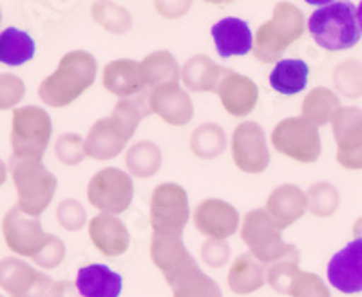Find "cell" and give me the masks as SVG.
I'll return each mask as SVG.
<instances>
[{"instance_id":"cell-32","label":"cell","mask_w":362,"mask_h":297,"mask_svg":"<svg viewBox=\"0 0 362 297\" xmlns=\"http://www.w3.org/2000/svg\"><path fill=\"white\" fill-rule=\"evenodd\" d=\"M173 297H223L221 289L210 276H206L199 264L177 276L170 283Z\"/></svg>"},{"instance_id":"cell-21","label":"cell","mask_w":362,"mask_h":297,"mask_svg":"<svg viewBox=\"0 0 362 297\" xmlns=\"http://www.w3.org/2000/svg\"><path fill=\"white\" fill-rule=\"evenodd\" d=\"M264 211L274 219L277 227L283 231V228L299 221L305 216V212L308 211L306 192H303L293 183H284V185L276 187L267 198Z\"/></svg>"},{"instance_id":"cell-40","label":"cell","mask_w":362,"mask_h":297,"mask_svg":"<svg viewBox=\"0 0 362 297\" xmlns=\"http://www.w3.org/2000/svg\"><path fill=\"white\" fill-rule=\"evenodd\" d=\"M290 297H332L329 290L326 289L325 281L313 272L300 270L299 276L293 279L290 286Z\"/></svg>"},{"instance_id":"cell-7","label":"cell","mask_w":362,"mask_h":297,"mask_svg":"<svg viewBox=\"0 0 362 297\" xmlns=\"http://www.w3.org/2000/svg\"><path fill=\"white\" fill-rule=\"evenodd\" d=\"M272 145L277 153L299 163H315L322 151L319 129L303 116L281 120L272 131Z\"/></svg>"},{"instance_id":"cell-45","label":"cell","mask_w":362,"mask_h":297,"mask_svg":"<svg viewBox=\"0 0 362 297\" xmlns=\"http://www.w3.org/2000/svg\"><path fill=\"white\" fill-rule=\"evenodd\" d=\"M53 297H83L76 289V283L73 281H54L53 286Z\"/></svg>"},{"instance_id":"cell-47","label":"cell","mask_w":362,"mask_h":297,"mask_svg":"<svg viewBox=\"0 0 362 297\" xmlns=\"http://www.w3.org/2000/svg\"><path fill=\"white\" fill-rule=\"evenodd\" d=\"M354 238L355 240H358V238L362 240V216L354 223Z\"/></svg>"},{"instance_id":"cell-14","label":"cell","mask_w":362,"mask_h":297,"mask_svg":"<svg viewBox=\"0 0 362 297\" xmlns=\"http://www.w3.org/2000/svg\"><path fill=\"white\" fill-rule=\"evenodd\" d=\"M2 234L9 250L22 257L33 260L44 248L47 234L42 228L40 218L28 216L17 205L6 212L2 219Z\"/></svg>"},{"instance_id":"cell-9","label":"cell","mask_w":362,"mask_h":297,"mask_svg":"<svg viewBox=\"0 0 362 297\" xmlns=\"http://www.w3.org/2000/svg\"><path fill=\"white\" fill-rule=\"evenodd\" d=\"M190 218L189 196L177 183H160L148 203V219L153 232L181 235Z\"/></svg>"},{"instance_id":"cell-25","label":"cell","mask_w":362,"mask_h":297,"mask_svg":"<svg viewBox=\"0 0 362 297\" xmlns=\"http://www.w3.org/2000/svg\"><path fill=\"white\" fill-rule=\"evenodd\" d=\"M225 67L206 54H194L181 67V82L194 93H216Z\"/></svg>"},{"instance_id":"cell-22","label":"cell","mask_w":362,"mask_h":297,"mask_svg":"<svg viewBox=\"0 0 362 297\" xmlns=\"http://www.w3.org/2000/svg\"><path fill=\"white\" fill-rule=\"evenodd\" d=\"M219 57H245L254 50V35L250 25L238 17H225L210 29Z\"/></svg>"},{"instance_id":"cell-41","label":"cell","mask_w":362,"mask_h":297,"mask_svg":"<svg viewBox=\"0 0 362 297\" xmlns=\"http://www.w3.org/2000/svg\"><path fill=\"white\" fill-rule=\"evenodd\" d=\"M25 95V83L17 74H0V111H8L21 103Z\"/></svg>"},{"instance_id":"cell-16","label":"cell","mask_w":362,"mask_h":297,"mask_svg":"<svg viewBox=\"0 0 362 297\" xmlns=\"http://www.w3.org/2000/svg\"><path fill=\"white\" fill-rule=\"evenodd\" d=\"M151 260L163 274L167 285H170L185 270L192 269L194 264H198L187 250L181 235L160 234V232H153L151 238Z\"/></svg>"},{"instance_id":"cell-18","label":"cell","mask_w":362,"mask_h":297,"mask_svg":"<svg viewBox=\"0 0 362 297\" xmlns=\"http://www.w3.org/2000/svg\"><path fill=\"white\" fill-rule=\"evenodd\" d=\"M148 107L151 112L173 127H183L190 124L194 116L192 100L180 83L154 87L148 93Z\"/></svg>"},{"instance_id":"cell-34","label":"cell","mask_w":362,"mask_h":297,"mask_svg":"<svg viewBox=\"0 0 362 297\" xmlns=\"http://www.w3.org/2000/svg\"><path fill=\"white\" fill-rule=\"evenodd\" d=\"M299 274V250L292 245V248H290V252L286 256H283L281 260L268 264L267 283L270 285V289L274 290V292L288 296L290 286H292L293 279H296Z\"/></svg>"},{"instance_id":"cell-3","label":"cell","mask_w":362,"mask_h":297,"mask_svg":"<svg viewBox=\"0 0 362 297\" xmlns=\"http://www.w3.org/2000/svg\"><path fill=\"white\" fill-rule=\"evenodd\" d=\"M310 35L317 46L325 51H346L361 42L357 8L351 2H328L313 9L308 18Z\"/></svg>"},{"instance_id":"cell-8","label":"cell","mask_w":362,"mask_h":297,"mask_svg":"<svg viewBox=\"0 0 362 297\" xmlns=\"http://www.w3.org/2000/svg\"><path fill=\"white\" fill-rule=\"evenodd\" d=\"M241 240L252 256L263 264H272L281 260L292 248V245L283 240L281 228L264 209H254L245 214L241 223Z\"/></svg>"},{"instance_id":"cell-4","label":"cell","mask_w":362,"mask_h":297,"mask_svg":"<svg viewBox=\"0 0 362 297\" xmlns=\"http://www.w3.org/2000/svg\"><path fill=\"white\" fill-rule=\"evenodd\" d=\"M305 15L292 2H277L272 18L261 24L254 37V58L261 64L281 62L283 53L305 33Z\"/></svg>"},{"instance_id":"cell-36","label":"cell","mask_w":362,"mask_h":297,"mask_svg":"<svg viewBox=\"0 0 362 297\" xmlns=\"http://www.w3.org/2000/svg\"><path fill=\"white\" fill-rule=\"evenodd\" d=\"M306 203L315 218H329L341 206V194L334 183L317 182L306 190Z\"/></svg>"},{"instance_id":"cell-31","label":"cell","mask_w":362,"mask_h":297,"mask_svg":"<svg viewBox=\"0 0 362 297\" xmlns=\"http://www.w3.org/2000/svg\"><path fill=\"white\" fill-rule=\"evenodd\" d=\"M341 100L328 87H315L303 100V118L312 122L315 127H322V125L329 124L334 118L335 112L341 109Z\"/></svg>"},{"instance_id":"cell-20","label":"cell","mask_w":362,"mask_h":297,"mask_svg":"<svg viewBox=\"0 0 362 297\" xmlns=\"http://www.w3.org/2000/svg\"><path fill=\"white\" fill-rule=\"evenodd\" d=\"M89 238L96 250L107 257L124 256L131 245V234L125 223L118 216L105 212H100L89 221Z\"/></svg>"},{"instance_id":"cell-44","label":"cell","mask_w":362,"mask_h":297,"mask_svg":"<svg viewBox=\"0 0 362 297\" xmlns=\"http://www.w3.org/2000/svg\"><path fill=\"white\" fill-rule=\"evenodd\" d=\"M156 8L161 17L176 18L183 17L190 9V2H156Z\"/></svg>"},{"instance_id":"cell-10","label":"cell","mask_w":362,"mask_h":297,"mask_svg":"<svg viewBox=\"0 0 362 297\" xmlns=\"http://www.w3.org/2000/svg\"><path fill=\"white\" fill-rule=\"evenodd\" d=\"M134 198V183L129 173L118 167H105L89 180L87 199L95 209L105 214H122Z\"/></svg>"},{"instance_id":"cell-33","label":"cell","mask_w":362,"mask_h":297,"mask_svg":"<svg viewBox=\"0 0 362 297\" xmlns=\"http://www.w3.org/2000/svg\"><path fill=\"white\" fill-rule=\"evenodd\" d=\"M190 151L196 158L202 160H216L226 148L225 129L214 122H206L196 127L190 134Z\"/></svg>"},{"instance_id":"cell-23","label":"cell","mask_w":362,"mask_h":297,"mask_svg":"<svg viewBox=\"0 0 362 297\" xmlns=\"http://www.w3.org/2000/svg\"><path fill=\"white\" fill-rule=\"evenodd\" d=\"M102 86L105 91L118 98H131L138 96L145 91L144 74H141L140 62L129 60V58H119L112 60L103 67Z\"/></svg>"},{"instance_id":"cell-11","label":"cell","mask_w":362,"mask_h":297,"mask_svg":"<svg viewBox=\"0 0 362 297\" xmlns=\"http://www.w3.org/2000/svg\"><path fill=\"white\" fill-rule=\"evenodd\" d=\"M232 160L241 173L261 174L270 165L267 136L257 122H243L232 132Z\"/></svg>"},{"instance_id":"cell-26","label":"cell","mask_w":362,"mask_h":297,"mask_svg":"<svg viewBox=\"0 0 362 297\" xmlns=\"http://www.w3.org/2000/svg\"><path fill=\"white\" fill-rule=\"evenodd\" d=\"M267 283V269L252 254L235 257L228 270V289L238 296H248L261 290Z\"/></svg>"},{"instance_id":"cell-37","label":"cell","mask_w":362,"mask_h":297,"mask_svg":"<svg viewBox=\"0 0 362 297\" xmlns=\"http://www.w3.org/2000/svg\"><path fill=\"white\" fill-rule=\"evenodd\" d=\"M334 86L346 98L362 96V62L348 58L337 64L334 69Z\"/></svg>"},{"instance_id":"cell-49","label":"cell","mask_w":362,"mask_h":297,"mask_svg":"<svg viewBox=\"0 0 362 297\" xmlns=\"http://www.w3.org/2000/svg\"><path fill=\"white\" fill-rule=\"evenodd\" d=\"M0 21H2V11H0Z\"/></svg>"},{"instance_id":"cell-1","label":"cell","mask_w":362,"mask_h":297,"mask_svg":"<svg viewBox=\"0 0 362 297\" xmlns=\"http://www.w3.org/2000/svg\"><path fill=\"white\" fill-rule=\"evenodd\" d=\"M151 112L148 95L141 93L131 98H119L111 116L100 118L90 125L86 136V154L93 160H115L134 136L136 129Z\"/></svg>"},{"instance_id":"cell-13","label":"cell","mask_w":362,"mask_h":297,"mask_svg":"<svg viewBox=\"0 0 362 297\" xmlns=\"http://www.w3.org/2000/svg\"><path fill=\"white\" fill-rule=\"evenodd\" d=\"M54 281L17 257L0 260V289L11 297H53Z\"/></svg>"},{"instance_id":"cell-29","label":"cell","mask_w":362,"mask_h":297,"mask_svg":"<svg viewBox=\"0 0 362 297\" xmlns=\"http://www.w3.org/2000/svg\"><path fill=\"white\" fill-rule=\"evenodd\" d=\"M161 148L158 147L154 141L151 140H141L136 141L129 147L127 154H125V167L127 173L134 177L140 180H147L158 174L161 169Z\"/></svg>"},{"instance_id":"cell-46","label":"cell","mask_w":362,"mask_h":297,"mask_svg":"<svg viewBox=\"0 0 362 297\" xmlns=\"http://www.w3.org/2000/svg\"><path fill=\"white\" fill-rule=\"evenodd\" d=\"M8 165H6L4 161L0 160V187L4 185L6 180H8Z\"/></svg>"},{"instance_id":"cell-19","label":"cell","mask_w":362,"mask_h":297,"mask_svg":"<svg viewBox=\"0 0 362 297\" xmlns=\"http://www.w3.org/2000/svg\"><path fill=\"white\" fill-rule=\"evenodd\" d=\"M329 285L342 293L362 292V240L350 241L335 254L326 269Z\"/></svg>"},{"instance_id":"cell-27","label":"cell","mask_w":362,"mask_h":297,"mask_svg":"<svg viewBox=\"0 0 362 297\" xmlns=\"http://www.w3.org/2000/svg\"><path fill=\"white\" fill-rule=\"evenodd\" d=\"M308 74L310 67L305 60H300V58H283L272 69L268 80H270L272 89L276 93L284 96H293L297 93L305 91L306 86H308Z\"/></svg>"},{"instance_id":"cell-5","label":"cell","mask_w":362,"mask_h":297,"mask_svg":"<svg viewBox=\"0 0 362 297\" xmlns=\"http://www.w3.org/2000/svg\"><path fill=\"white\" fill-rule=\"evenodd\" d=\"M9 174L17 189V206L24 214L38 218L51 205L57 192V177L42 160L11 156L8 163Z\"/></svg>"},{"instance_id":"cell-6","label":"cell","mask_w":362,"mask_h":297,"mask_svg":"<svg viewBox=\"0 0 362 297\" xmlns=\"http://www.w3.org/2000/svg\"><path fill=\"white\" fill-rule=\"evenodd\" d=\"M51 134H53V122L45 109L25 105L13 111V156L42 160L51 141Z\"/></svg>"},{"instance_id":"cell-30","label":"cell","mask_w":362,"mask_h":297,"mask_svg":"<svg viewBox=\"0 0 362 297\" xmlns=\"http://www.w3.org/2000/svg\"><path fill=\"white\" fill-rule=\"evenodd\" d=\"M35 40L31 35L17 28H6L0 33V64L4 66H22L35 57Z\"/></svg>"},{"instance_id":"cell-42","label":"cell","mask_w":362,"mask_h":297,"mask_svg":"<svg viewBox=\"0 0 362 297\" xmlns=\"http://www.w3.org/2000/svg\"><path fill=\"white\" fill-rule=\"evenodd\" d=\"M66 245L64 241L54 234H47V240H45L44 248L38 252L37 256L33 257V261L37 263V267L45 270H51V269H57L58 264L62 263L66 260Z\"/></svg>"},{"instance_id":"cell-38","label":"cell","mask_w":362,"mask_h":297,"mask_svg":"<svg viewBox=\"0 0 362 297\" xmlns=\"http://www.w3.org/2000/svg\"><path fill=\"white\" fill-rule=\"evenodd\" d=\"M54 156L62 165H80L86 160V138L76 132H66L54 144Z\"/></svg>"},{"instance_id":"cell-39","label":"cell","mask_w":362,"mask_h":297,"mask_svg":"<svg viewBox=\"0 0 362 297\" xmlns=\"http://www.w3.org/2000/svg\"><path fill=\"white\" fill-rule=\"evenodd\" d=\"M57 219L60 223V227L66 228V231L78 232L87 223V212L78 199L67 198L58 203Z\"/></svg>"},{"instance_id":"cell-28","label":"cell","mask_w":362,"mask_h":297,"mask_svg":"<svg viewBox=\"0 0 362 297\" xmlns=\"http://www.w3.org/2000/svg\"><path fill=\"white\" fill-rule=\"evenodd\" d=\"M144 82L148 87H160L167 83H177L181 78V67L170 51H154L140 62Z\"/></svg>"},{"instance_id":"cell-12","label":"cell","mask_w":362,"mask_h":297,"mask_svg":"<svg viewBox=\"0 0 362 297\" xmlns=\"http://www.w3.org/2000/svg\"><path fill=\"white\" fill-rule=\"evenodd\" d=\"M337 163L346 170H362V109L341 107L332 118Z\"/></svg>"},{"instance_id":"cell-15","label":"cell","mask_w":362,"mask_h":297,"mask_svg":"<svg viewBox=\"0 0 362 297\" xmlns=\"http://www.w3.org/2000/svg\"><path fill=\"white\" fill-rule=\"evenodd\" d=\"M194 225L206 240L226 241L239 231V212L223 199H203L194 211Z\"/></svg>"},{"instance_id":"cell-2","label":"cell","mask_w":362,"mask_h":297,"mask_svg":"<svg viewBox=\"0 0 362 297\" xmlns=\"http://www.w3.org/2000/svg\"><path fill=\"white\" fill-rule=\"evenodd\" d=\"M98 62L87 51H69L58 62L57 69L42 80L38 96L45 105L62 109L78 100L96 80Z\"/></svg>"},{"instance_id":"cell-24","label":"cell","mask_w":362,"mask_h":297,"mask_svg":"<svg viewBox=\"0 0 362 297\" xmlns=\"http://www.w3.org/2000/svg\"><path fill=\"white\" fill-rule=\"evenodd\" d=\"M74 283L83 297H119L124 290V277L98 263L82 267Z\"/></svg>"},{"instance_id":"cell-35","label":"cell","mask_w":362,"mask_h":297,"mask_svg":"<svg viewBox=\"0 0 362 297\" xmlns=\"http://www.w3.org/2000/svg\"><path fill=\"white\" fill-rule=\"evenodd\" d=\"M90 15L100 28L112 35H125L132 28L131 13L116 2H95Z\"/></svg>"},{"instance_id":"cell-48","label":"cell","mask_w":362,"mask_h":297,"mask_svg":"<svg viewBox=\"0 0 362 297\" xmlns=\"http://www.w3.org/2000/svg\"><path fill=\"white\" fill-rule=\"evenodd\" d=\"M357 21H358V28L362 31V2L357 6Z\"/></svg>"},{"instance_id":"cell-17","label":"cell","mask_w":362,"mask_h":297,"mask_svg":"<svg viewBox=\"0 0 362 297\" xmlns=\"http://www.w3.org/2000/svg\"><path fill=\"white\" fill-rule=\"evenodd\" d=\"M223 109L234 118L250 115L259 100V89L252 78L232 69H225L216 89Z\"/></svg>"},{"instance_id":"cell-50","label":"cell","mask_w":362,"mask_h":297,"mask_svg":"<svg viewBox=\"0 0 362 297\" xmlns=\"http://www.w3.org/2000/svg\"><path fill=\"white\" fill-rule=\"evenodd\" d=\"M0 297H4V296H0Z\"/></svg>"},{"instance_id":"cell-43","label":"cell","mask_w":362,"mask_h":297,"mask_svg":"<svg viewBox=\"0 0 362 297\" xmlns=\"http://www.w3.org/2000/svg\"><path fill=\"white\" fill-rule=\"evenodd\" d=\"M230 245L226 241L206 240L202 247V260L212 269H221L230 261Z\"/></svg>"}]
</instances>
